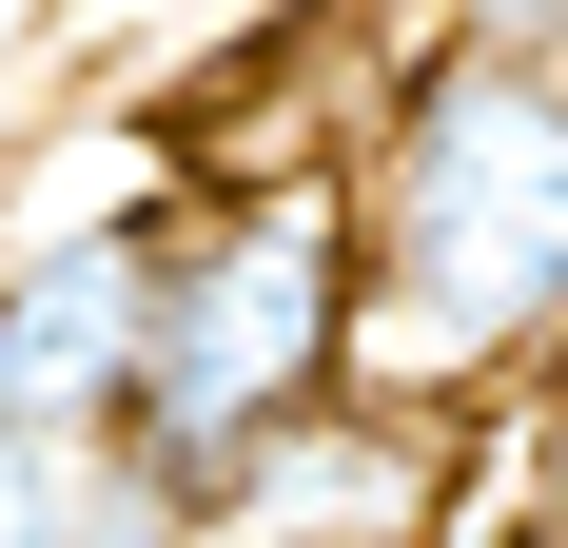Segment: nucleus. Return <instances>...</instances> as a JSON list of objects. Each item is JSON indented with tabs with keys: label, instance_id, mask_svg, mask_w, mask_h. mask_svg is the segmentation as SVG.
Segmentation results:
<instances>
[{
	"label": "nucleus",
	"instance_id": "nucleus-1",
	"mask_svg": "<svg viewBox=\"0 0 568 548\" xmlns=\"http://www.w3.org/2000/svg\"><path fill=\"white\" fill-rule=\"evenodd\" d=\"M568 353V59L432 40L353 118V392L490 412Z\"/></svg>",
	"mask_w": 568,
	"mask_h": 548
},
{
	"label": "nucleus",
	"instance_id": "nucleus-2",
	"mask_svg": "<svg viewBox=\"0 0 568 548\" xmlns=\"http://www.w3.org/2000/svg\"><path fill=\"white\" fill-rule=\"evenodd\" d=\"M353 392V158L196 176L158 216V314H138V392H118V470H158L176 509H216V470L294 412Z\"/></svg>",
	"mask_w": 568,
	"mask_h": 548
},
{
	"label": "nucleus",
	"instance_id": "nucleus-3",
	"mask_svg": "<svg viewBox=\"0 0 568 548\" xmlns=\"http://www.w3.org/2000/svg\"><path fill=\"white\" fill-rule=\"evenodd\" d=\"M158 216L176 196H99V216L0 235V412L20 432H118L138 314H158Z\"/></svg>",
	"mask_w": 568,
	"mask_h": 548
},
{
	"label": "nucleus",
	"instance_id": "nucleus-4",
	"mask_svg": "<svg viewBox=\"0 0 568 548\" xmlns=\"http://www.w3.org/2000/svg\"><path fill=\"white\" fill-rule=\"evenodd\" d=\"M79 490H99V432H20L0 412V548H79Z\"/></svg>",
	"mask_w": 568,
	"mask_h": 548
},
{
	"label": "nucleus",
	"instance_id": "nucleus-5",
	"mask_svg": "<svg viewBox=\"0 0 568 548\" xmlns=\"http://www.w3.org/2000/svg\"><path fill=\"white\" fill-rule=\"evenodd\" d=\"M432 548H568V450H549V490H510V509H452Z\"/></svg>",
	"mask_w": 568,
	"mask_h": 548
}]
</instances>
